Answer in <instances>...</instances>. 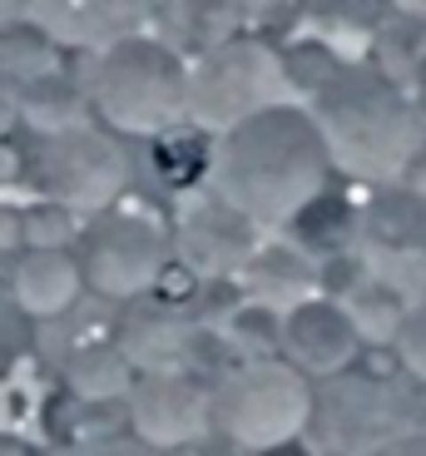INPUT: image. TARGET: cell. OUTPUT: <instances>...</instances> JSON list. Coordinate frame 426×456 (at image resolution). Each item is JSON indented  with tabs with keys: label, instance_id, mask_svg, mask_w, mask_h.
Returning a JSON list of instances; mask_svg holds the SVG:
<instances>
[{
	"label": "cell",
	"instance_id": "6da1fadb",
	"mask_svg": "<svg viewBox=\"0 0 426 456\" xmlns=\"http://www.w3.org/2000/svg\"><path fill=\"white\" fill-rule=\"evenodd\" d=\"M333 179V154L302 104H273L233 125L213 139L208 159V194H219L229 208H238L248 224L263 228H293V218L327 194Z\"/></svg>",
	"mask_w": 426,
	"mask_h": 456
},
{
	"label": "cell",
	"instance_id": "7a4b0ae2",
	"mask_svg": "<svg viewBox=\"0 0 426 456\" xmlns=\"http://www.w3.org/2000/svg\"><path fill=\"white\" fill-rule=\"evenodd\" d=\"M308 114L327 139L333 169L377 189L402 179L412 154L422 149L416 100L367 60H342L333 80L312 94Z\"/></svg>",
	"mask_w": 426,
	"mask_h": 456
},
{
	"label": "cell",
	"instance_id": "3957f363",
	"mask_svg": "<svg viewBox=\"0 0 426 456\" xmlns=\"http://www.w3.org/2000/svg\"><path fill=\"white\" fill-rule=\"evenodd\" d=\"M84 94L109 134L159 139L189 119V65L159 35H129L84 55Z\"/></svg>",
	"mask_w": 426,
	"mask_h": 456
},
{
	"label": "cell",
	"instance_id": "277c9868",
	"mask_svg": "<svg viewBox=\"0 0 426 456\" xmlns=\"http://www.w3.org/2000/svg\"><path fill=\"white\" fill-rule=\"evenodd\" d=\"M312 411H317L312 382L277 357H253L213 387V427L233 446L258 456L293 446L308 432Z\"/></svg>",
	"mask_w": 426,
	"mask_h": 456
},
{
	"label": "cell",
	"instance_id": "5b68a950",
	"mask_svg": "<svg viewBox=\"0 0 426 456\" xmlns=\"http://www.w3.org/2000/svg\"><path fill=\"white\" fill-rule=\"evenodd\" d=\"M20 174L69 214H104L115 208L119 194L129 189V154L109 129L100 125H75L60 134H35L20 149Z\"/></svg>",
	"mask_w": 426,
	"mask_h": 456
},
{
	"label": "cell",
	"instance_id": "8992f818",
	"mask_svg": "<svg viewBox=\"0 0 426 456\" xmlns=\"http://www.w3.org/2000/svg\"><path fill=\"white\" fill-rule=\"evenodd\" d=\"M273 104H288V80H283L277 50L263 45L253 30L229 35L189 69V119L204 134H229L233 125Z\"/></svg>",
	"mask_w": 426,
	"mask_h": 456
},
{
	"label": "cell",
	"instance_id": "52a82bcc",
	"mask_svg": "<svg viewBox=\"0 0 426 456\" xmlns=\"http://www.w3.org/2000/svg\"><path fill=\"white\" fill-rule=\"evenodd\" d=\"M173 263V243L149 214L134 208H104L80 233V273L94 293L129 303L164 283Z\"/></svg>",
	"mask_w": 426,
	"mask_h": 456
},
{
	"label": "cell",
	"instance_id": "ba28073f",
	"mask_svg": "<svg viewBox=\"0 0 426 456\" xmlns=\"http://www.w3.org/2000/svg\"><path fill=\"white\" fill-rule=\"evenodd\" d=\"M129 427L154 452H179L213 432V392L189 382L184 372H154L129 392Z\"/></svg>",
	"mask_w": 426,
	"mask_h": 456
},
{
	"label": "cell",
	"instance_id": "9c48e42d",
	"mask_svg": "<svg viewBox=\"0 0 426 456\" xmlns=\"http://www.w3.org/2000/svg\"><path fill=\"white\" fill-rule=\"evenodd\" d=\"M154 15V0H30V20L45 25L60 50H100L119 45Z\"/></svg>",
	"mask_w": 426,
	"mask_h": 456
},
{
	"label": "cell",
	"instance_id": "30bf717a",
	"mask_svg": "<svg viewBox=\"0 0 426 456\" xmlns=\"http://www.w3.org/2000/svg\"><path fill=\"white\" fill-rule=\"evenodd\" d=\"M179 253L194 273L204 278H229L243 273L258 253V228L229 208L219 194H204L184 218H179Z\"/></svg>",
	"mask_w": 426,
	"mask_h": 456
},
{
	"label": "cell",
	"instance_id": "8fae6325",
	"mask_svg": "<svg viewBox=\"0 0 426 456\" xmlns=\"http://www.w3.org/2000/svg\"><path fill=\"white\" fill-rule=\"evenodd\" d=\"M283 362L298 367L302 377H337L352 367L358 357V332L347 322L342 303H327V297H308L293 313H283Z\"/></svg>",
	"mask_w": 426,
	"mask_h": 456
},
{
	"label": "cell",
	"instance_id": "7c38bea8",
	"mask_svg": "<svg viewBox=\"0 0 426 456\" xmlns=\"http://www.w3.org/2000/svg\"><path fill=\"white\" fill-rule=\"evenodd\" d=\"M253 0H154L149 20H159V40L169 50L204 55V50L223 45L229 35H238L253 20Z\"/></svg>",
	"mask_w": 426,
	"mask_h": 456
},
{
	"label": "cell",
	"instance_id": "4fadbf2b",
	"mask_svg": "<svg viewBox=\"0 0 426 456\" xmlns=\"http://www.w3.org/2000/svg\"><path fill=\"white\" fill-rule=\"evenodd\" d=\"M84 288L80 273V258L65 248H25L15 258V273H11V297L15 308L30 313V318H55L65 313Z\"/></svg>",
	"mask_w": 426,
	"mask_h": 456
},
{
	"label": "cell",
	"instance_id": "5bb4252c",
	"mask_svg": "<svg viewBox=\"0 0 426 456\" xmlns=\"http://www.w3.org/2000/svg\"><path fill=\"white\" fill-rule=\"evenodd\" d=\"M15 100H20V125L35 129V134H60V129H75L90 119L84 69H69V65H55L50 75L20 85Z\"/></svg>",
	"mask_w": 426,
	"mask_h": 456
},
{
	"label": "cell",
	"instance_id": "9a60e30c",
	"mask_svg": "<svg viewBox=\"0 0 426 456\" xmlns=\"http://www.w3.org/2000/svg\"><path fill=\"white\" fill-rule=\"evenodd\" d=\"M367 65L382 69V75L392 85H402V90H422L426 85V15L397 5V11L372 30Z\"/></svg>",
	"mask_w": 426,
	"mask_h": 456
},
{
	"label": "cell",
	"instance_id": "2e32d148",
	"mask_svg": "<svg viewBox=\"0 0 426 456\" xmlns=\"http://www.w3.org/2000/svg\"><path fill=\"white\" fill-rule=\"evenodd\" d=\"M65 382L80 402H109L134 392V367L119 353V342H80L65 362Z\"/></svg>",
	"mask_w": 426,
	"mask_h": 456
},
{
	"label": "cell",
	"instance_id": "e0dca14e",
	"mask_svg": "<svg viewBox=\"0 0 426 456\" xmlns=\"http://www.w3.org/2000/svg\"><path fill=\"white\" fill-rule=\"evenodd\" d=\"M189 347V332L169 318V313H149V318H129L125 338H119V353L129 357V367H144V377L154 372H173L179 357Z\"/></svg>",
	"mask_w": 426,
	"mask_h": 456
},
{
	"label": "cell",
	"instance_id": "ac0fdd59",
	"mask_svg": "<svg viewBox=\"0 0 426 456\" xmlns=\"http://www.w3.org/2000/svg\"><path fill=\"white\" fill-rule=\"evenodd\" d=\"M55 65H60V45L50 40L45 25H35L30 15L0 25V75H5L15 90L40 80V75H50Z\"/></svg>",
	"mask_w": 426,
	"mask_h": 456
},
{
	"label": "cell",
	"instance_id": "d6986e66",
	"mask_svg": "<svg viewBox=\"0 0 426 456\" xmlns=\"http://www.w3.org/2000/svg\"><path fill=\"white\" fill-rule=\"evenodd\" d=\"M342 313L352 322V332H358V342H397V332L406 322L402 297L392 293V283H382V278H367V283L352 288L342 297Z\"/></svg>",
	"mask_w": 426,
	"mask_h": 456
},
{
	"label": "cell",
	"instance_id": "ffe728a7",
	"mask_svg": "<svg viewBox=\"0 0 426 456\" xmlns=\"http://www.w3.org/2000/svg\"><path fill=\"white\" fill-rule=\"evenodd\" d=\"M248 273V283H253V297L258 303H268V308H298V303H308L302 297V288H308V268H302V258L293 248H258L253 263L243 268Z\"/></svg>",
	"mask_w": 426,
	"mask_h": 456
},
{
	"label": "cell",
	"instance_id": "44dd1931",
	"mask_svg": "<svg viewBox=\"0 0 426 456\" xmlns=\"http://www.w3.org/2000/svg\"><path fill=\"white\" fill-rule=\"evenodd\" d=\"M277 65H283V80H288V90L298 94H317L327 80L337 75V65H342V55H337L327 40H283V50H277Z\"/></svg>",
	"mask_w": 426,
	"mask_h": 456
},
{
	"label": "cell",
	"instance_id": "7402d4cb",
	"mask_svg": "<svg viewBox=\"0 0 426 456\" xmlns=\"http://www.w3.org/2000/svg\"><path fill=\"white\" fill-rule=\"evenodd\" d=\"M293 228L302 233L308 248H337V243L352 233V208H347L342 199H333V194H317L298 218H293Z\"/></svg>",
	"mask_w": 426,
	"mask_h": 456
},
{
	"label": "cell",
	"instance_id": "603a6c76",
	"mask_svg": "<svg viewBox=\"0 0 426 456\" xmlns=\"http://www.w3.org/2000/svg\"><path fill=\"white\" fill-rule=\"evenodd\" d=\"M302 11L312 20L333 25V30H367L372 35L397 11V0H302Z\"/></svg>",
	"mask_w": 426,
	"mask_h": 456
},
{
	"label": "cell",
	"instance_id": "cb8c5ba5",
	"mask_svg": "<svg viewBox=\"0 0 426 456\" xmlns=\"http://www.w3.org/2000/svg\"><path fill=\"white\" fill-rule=\"evenodd\" d=\"M20 224H25V248H65L69 233H75V214L50 204V199L30 214H20Z\"/></svg>",
	"mask_w": 426,
	"mask_h": 456
},
{
	"label": "cell",
	"instance_id": "d4e9b609",
	"mask_svg": "<svg viewBox=\"0 0 426 456\" xmlns=\"http://www.w3.org/2000/svg\"><path fill=\"white\" fill-rule=\"evenodd\" d=\"M397 357H402V367L416 382H426V308L406 313L402 332H397Z\"/></svg>",
	"mask_w": 426,
	"mask_h": 456
},
{
	"label": "cell",
	"instance_id": "484cf974",
	"mask_svg": "<svg viewBox=\"0 0 426 456\" xmlns=\"http://www.w3.org/2000/svg\"><path fill=\"white\" fill-rule=\"evenodd\" d=\"M45 456H159L154 446H144L139 436H90V442H69L55 446Z\"/></svg>",
	"mask_w": 426,
	"mask_h": 456
},
{
	"label": "cell",
	"instance_id": "4316f807",
	"mask_svg": "<svg viewBox=\"0 0 426 456\" xmlns=\"http://www.w3.org/2000/svg\"><path fill=\"white\" fill-rule=\"evenodd\" d=\"M372 456H426V432H402L372 446Z\"/></svg>",
	"mask_w": 426,
	"mask_h": 456
},
{
	"label": "cell",
	"instance_id": "83f0119b",
	"mask_svg": "<svg viewBox=\"0 0 426 456\" xmlns=\"http://www.w3.org/2000/svg\"><path fill=\"white\" fill-rule=\"evenodd\" d=\"M25 338L20 328V308H11V303H0V353H15Z\"/></svg>",
	"mask_w": 426,
	"mask_h": 456
},
{
	"label": "cell",
	"instance_id": "f1b7e54d",
	"mask_svg": "<svg viewBox=\"0 0 426 456\" xmlns=\"http://www.w3.org/2000/svg\"><path fill=\"white\" fill-rule=\"evenodd\" d=\"M20 125V100H15V85L0 75V139Z\"/></svg>",
	"mask_w": 426,
	"mask_h": 456
},
{
	"label": "cell",
	"instance_id": "f546056e",
	"mask_svg": "<svg viewBox=\"0 0 426 456\" xmlns=\"http://www.w3.org/2000/svg\"><path fill=\"white\" fill-rule=\"evenodd\" d=\"M402 183H406V189H412L416 199H426V144H422V149H416V154H412V164H406Z\"/></svg>",
	"mask_w": 426,
	"mask_h": 456
},
{
	"label": "cell",
	"instance_id": "4dcf8cb0",
	"mask_svg": "<svg viewBox=\"0 0 426 456\" xmlns=\"http://www.w3.org/2000/svg\"><path fill=\"white\" fill-rule=\"evenodd\" d=\"M25 15H30V0H0V25L25 20Z\"/></svg>",
	"mask_w": 426,
	"mask_h": 456
},
{
	"label": "cell",
	"instance_id": "1f68e13d",
	"mask_svg": "<svg viewBox=\"0 0 426 456\" xmlns=\"http://www.w3.org/2000/svg\"><path fill=\"white\" fill-rule=\"evenodd\" d=\"M416 125H422V144H426V85L416 90Z\"/></svg>",
	"mask_w": 426,
	"mask_h": 456
},
{
	"label": "cell",
	"instance_id": "d6a6232c",
	"mask_svg": "<svg viewBox=\"0 0 426 456\" xmlns=\"http://www.w3.org/2000/svg\"><path fill=\"white\" fill-rule=\"evenodd\" d=\"M253 5H263V0H253Z\"/></svg>",
	"mask_w": 426,
	"mask_h": 456
}]
</instances>
